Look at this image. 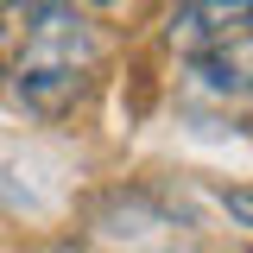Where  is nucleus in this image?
Here are the masks:
<instances>
[{
    "instance_id": "obj_3",
    "label": "nucleus",
    "mask_w": 253,
    "mask_h": 253,
    "mask_svg": "<svg viewBox=\"0 0 253 253\" xmlns=\"http://www.w3.org/2000/svg\"><path fill=\"white\" fill-rule=\"evenodd\" d=\"M171 44L177 51H215V44H228V38H241V32H253V0H190V6H177L171 13Z\"/></svg>"
},
{
    "instance_id": "obj_1",
    "label": "nucleus",
    "mask_w": 253,
    "mask_h": 253,
    "mask_svg": "<svg viewBox=\"0 0 253 253\" xmlns=\"http://www.w3.org/2000/svg\"><path fill=\"white\" fill-rule=\"evenodd\" d=\"M13 19H19L13 51H6L13 95L26 101L32 114H63L83 95L89 70L101 63L95 19L89 13H70V6H19Z\"/></svg>"
},
{
    "instance_id": "obj_2",
    "label": "nucleus",
    "mask_w": 253,
    "mask_h": 253,
    "mask_svg": "<svg viewBox=\"0 0 253 253\" xmlns=\"http://www.w3.org/2000/svg\"><path fill=\"white\" fill-rule=\"evenodd\" d=\"M184 108H196L203 121H228V126L253 121V32L228 38V44L203 51V57H190Z\"/></svg>"
},
{
    "instance_id": "obj_4",
    "label": "nucleus",
    "mask_w": 253,
    "mask_h": 253,
    "mask_svg": "<svg viewBox=\"0 0 253 253\" xmlns=\"http://www.w3.org/2000/svg\"><path fill=\"white\" fill-rule=\"evenodd\" d=\"M221 203H228V215L241 221V228H253V190H228Z\"/></svg>"
}]
</instances>
